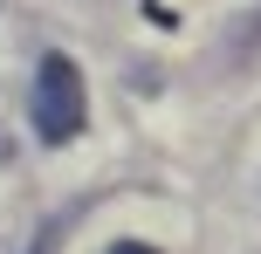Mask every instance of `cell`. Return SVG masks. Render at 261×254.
<instances>
[{
  "label": "cell",
  "mask_w": 261,
  "mask_h": 254,
  "mask_svg": "<svg viewBox=\"0 0 261 254\" xmlns=\"http://www.w3.org/2000/svg\"><path fill=\"white\" fill-rule=\"evenodd\" d=\"M28 124H35L41 145H76L83 124H90V90H83V69L62 48H48L35 62V96H28Z\"/></svg>",
  "instance_id": "cell-1"
},
{
  "label": "cell",
  "mask_w": 261,
  "mask_h": 254,
  "mask_svg": "<svg viewBox=\"0 0 261 254\" xmlns=\"http://www.w3.org/2000/svg\"><path fill=\"white\" fill-rule=\"evenodd\" d=\"M110 254H158V247H144V241H117Z\"/></svg>",
  "instance_id": "cell-2"
}]
</instances>
